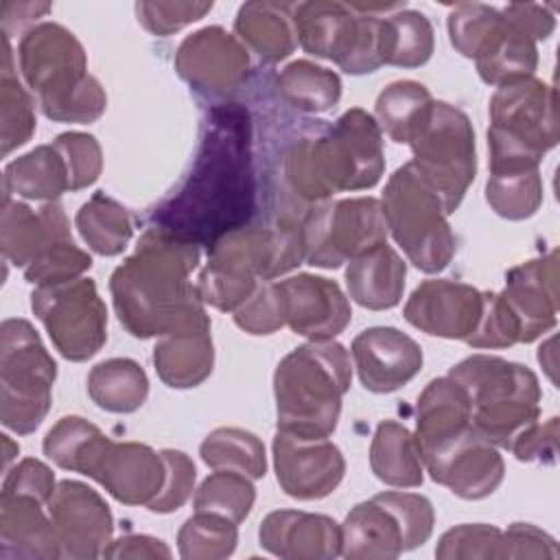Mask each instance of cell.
<instances>
[{
	"mask_svg": "<svg viewBox=\"0 0 560 560\" xmlns=\"http://www.w3.org/2000/svg\"><path fill=\"white\" fill-rule=\"evenodd\" d=\"M249 125L241 107H221L210 114L199 155L182 190L166 201L164 225L158 228L190 243L210 245L225 232L243 228L252 212Z\"/></svg>",
	"mask_w": 560,
	"mask_h": 560,
	"instance_id": "1",
	"label": "cell"
},
{
	"mask_svg": "<svg viewBox=\"0 0 560 560\" xmlns=\"http://www.w3.org/2000/svg\"><path fill=\"white\" fill-rule=\"evenodd\" d=\"M197 265L199 245L158 228L147 230L109 278L114 308L127 332L149 339L206 319V302L190 280Z\"/></svg>",
	"mask_w": 560,
	"mask_h": 560,
	"instance_id": "2",
	"label": "cell"
},
{
	"mask_svg": "<svg viewBox=\"0 0 560 560\" xmlns=\"http://www.w3.org/2000/svg\"><path fill=\"white\" fill-rule=\"evenodd\" d=\"M383 171V131L361 107L343 112L322 133L298 138L284 155V179L306 203L328 201L343 190L372 188Z\"/></svg>",
	"mask_w": 560,
	"mask_h": 560,
	"instance_id": "3",
	"label": "cell"
},
{
	"mask_svg": "<svg viewBox=\"0 0 560 560\" xmlns=\"http://www.w3.org/2000/svg\"><path fill=\"white\" fill-rule=\"evenodd\" d=\"M18 63L46 118L88 125L103 116L107 94L88 72L83 44L66 26L42 22L26 28L18 44Z\"/></svg>",
	"mask_w": 560,
	"mask_h": 560,
	"instance_id": "4",
	"label": "cell"
},
{
	"mask_svg": "<svg viewBox=\"0 0 560 560\" xmlns=\"http://www.w3.org/2000/svg\"><path fill=\"white\" fill-rule=\"evenodd\" d=\"M300 262V221H284L278 228L243 225L210 245L197 289L206 304L234 313L262 280H273Z\"/></svg>",
	"mask_w": 560,
	"mask_h": 560,
	"instance_id": "5",
	"label": "cell"
},
{
	"mask_svg": "<svg viewBox=\"0 0 560 560\" xmlns=\"http://www.w3.org/2000/svg\"><path fill=\"white\" fill-rule=\"evenodd\" d=\"M350 381V354L339 341H308L295 348L273 372L278 429L328 438L337 429Z\"/></svg>",
	"mask_w": 560,
	"mask_h": 560,
	"instance_id": "6",
	"label": "cell"
},
{
	"mask_svg": "<svg viewBox=\"0 0 560 560\" xmlns=\"http://www.w3.org/2000/svg\"><path fill=\"white\" fill-rule=\"evenodd\" d=\"M470 400L475 431L497 448L510 442L540 418L538 376L523 363L492 354H472L448 372Z\"/></svg>",
	"mask_w": 560,
	"mask_h": 560,
	"instance_id": "7",
	"label": "cell"
},
{
	"mask_svg": "<svg viewBox=\"0 0 560 560\" xmlns=\"http://www.w3.org/2000/svg\"><path fill=\"white\" fill-rule=\"evenodd\" d=\"M558 144L556 90L536 79L497 88L490 98V173L538 168Z\"/></svg>",
	"mask_w": 560,
	"mask_h": 560,
	"instance_id": "8",
	"label": "cell"
},
{
	"mask_svg": "<svg viewBox=\"0 0 560 560\" xmlns=\"http://www.w3.org/2000/svg\"><path fill=\"white\" fill-rule=\"evenodd\" d=\"M381 208L387 232L416 269L438 273L448 267L457 247L448 214L438 192L411 162L389 175Z\"/></svg>",
	"mask_w": 560,
	"mask_h": 560,
	"instance_id": "9",
	"label": "cell"
},
{
	"mask_svg": "<svg viewBox=\"0 0 560 560\" xmlns=\"http://www.w3.org/2000/svg\"><path fill=\"white\" fill-rule=\"evenodd\" d=\"M57 363L28 319L11 317L0 326V420L18 433H33L52 400Z\"/></svg>",
	"mask_w": 560,
	"mask_h": 560,
	"instance_id": "10",
	"label": "cell"
},
{
	"mask_svg": "<svg viewBox=\"0 0 560 560\" xmlns=\"http://www.w3.org/2000/svg\"><path fill=\"white\" fill-rule=\"evenodd\" d=\"M407 144L413 153L411 164L438 192L446 214H453L477 175L470 118L459 107L433 98L416 122Z\"/></svg>",
	"mask_w": 560,
	"mask_h": 560,
	"instance_id": "11",
	"label": "cell"
},
{
	"mask_svg": "<svg viewBox=\"0 0 560 560\" xmlns=\"http://www.w3.org/2000/svg\"><path fill=\"white\" fill-rule=\"evenodd\" d=\"M298 44L315 57L330 59L348 74H370L383 66L381 15L359 4L313 0L293 4Z\"/></svg>",
	"mask_w": 560,
	"mask_h": 560,
	"instance_id": "12",
	"label": "cell"
},
{
	"mask_svg": "<svg viewBox=\"0 0 560 560\" xmlns=\"http://www.w3.org/2000/svg\"><path fill=\"white\" fill-rule=\"evenodd\" d=\"M300 238L306 265L337 269L387 243L381 199L350 197L315 203L300 219Z\"/></svg>",
	"mask_w": 560,
	"mask_h": 560,
	"instance_id": "13",
	"label": "cell"
},
{
	"mask_svg": "<svg viewBox=\"0 0 560 560\" xmlns=\"http://www.w3.org/2000/svg\"><path fill=\"white\" fill-rule=\"evenodd\" d=\"M31 308L68 361H88L107 341V308L90 278L35 287Z\"/></svg>",
	"mask_w": 560,
	"mask_h": 560,
	"instance_id": "14",
	"label": "cell"
},
{
	"mask_svg": "<svg viewBox=\"0 0 560 560\" xmlns=\"http://www.w3.org/2000/svg\"><path fill=\"white\" fill-rule=\"evenodd\" d=\"M431 479L466 501L490 497L503 481L505 464L494 444L466 427L420 448Z\"/></svg>",
	"mask_w": 560,
	"mask_h": 560,
	"instance_id": "15",
	"label": "cell"
},
{
	"mask_svg": "<svg viewBox=\"0 0 560 560\" xmlns=\"http://www.w3.org/2000/svg\"><path fill=\"white\" fill-rule=\"evenodd\" d=\"M175 70L195 92L225 98L247 81L249 52L223 26H203L177 46Z\"/></svg>",
	"mask_w": 560,
	"mask_h": 560,
	"instance_id": "16",
	"label": "cell"
},
{
	"mask_svg": "<svg viewBox=\"0 0 560 560\" xmlns=\"http://www.w3.org/2000/svg\"><path fill=\"white\" fill-rule=\"evenodd\" d=\"M271 448L276 479L293 499H324L337 490L346 475V459L328 438H306L278 429Z\"/></svg>",
	"mask_w": 560,
	"mask_h": 560,
	"instance_id": "17",
	"label": "cell"
},
{
	"mask_svg": "<svg viewBox=\"0 0 560 560\" xmlns=\"http://www.w3.org/2000/svg\"><path fill=\"white\" fill-rule=\"evenodd\" d=\"M46 508L61 545V558L92 560L103 556L112 540L114 516L94 488L63 479L57 483Z\"/></svg>",
	"mask_w": 560,
	"mask_h": 560,
	"instance_id": "18",
	"label": "cell"
},
{
	"mask_svg": "<svg viewBox=\"0 0 560 560\" xmlns=\"http://www.w3.org/2000/svg\"><path fill=\"white\" fill-rule=\"evenodd\" d=\"M282 324L311 341L335 339L350 324L352 311L335 280L298 273L273 282Z\"/></svg>",
	"mask_w": 560,
	"mask_h": 560,
	"instance_id": "19",
	"label": "cell"
},
{
	"mask_svg": "<svg viewBox=\"0 0 560 560\" xmlns=\"http://www.w3.org/2000/svg\"><path fill=\"white\" fill-rule=\"evenodd\" d=\"M483 291L455 280H424L405 304V319L427 335L466 341L479 324Z\"/></svg>",
	"mask_w": 560,
	"mask_h": 560,
	"instance_id": "20",
	"label": "cell"
},
{
	"mask_svg": "<svg viewBox=\"0 0 560 560\" xmlns=\"http://www.w3.org/2000/svg\"><path fill=\"white\" fill-rule=\"evenodd\" d=\"M164 472L162 451L158 453L140 442L107 440L88 477L125 505H149L164 483Z\"/></svg>",
	"mask_w": 560,
	"mask_h": 560,
	"instance_id": "21",
	"label": "cell"
},
{
	"mask_svg": "<svg viewBox=\"0 0 560 560\" xmlns=\"http://www.w3.org/2000/svg\"><path fill=\"white\" fill-rule=\"evenodd\" d=\"M521 328V343H532L558 322V249L512 267L499 291Z\"/></svg>",
	"mask_w": 560,
	"mask_h": 560,
	"instance_id": "22",
	"label": "cell"
},
{
	"mask_svg": "<svg viewBox=\"0 0 560 560\" xmlns=\"http://www.w3.org/2000/svg\"><path fill=\"white\" fill-rule=\"evenodd\" d=\"M352 359L368 392L389 394L420 372L422 348L398 328L374 326L354 337Z\"/></svg>",
	"mask_w": 560,
	"mask_h": 560,
	"instance_id": "23",
	"label": "cell"
},
{
	"mask_svg": "<svg viewBox=\"0 0 560 560\" xmlns=\"http://www.w3.org/2000/svg\"><path fill=\"white\" fill-rule=\"evenodd\" d=\"M262 549L284 560H328L341 553V525L326 514L276 510L258 529Z\"/></svg>",
	"mask_w": 560,
	"mask_h": 560,
	"instance_id": "24",
	"label": "cell"
},
{
	"mask_svg": "<svg viewBox=\"0 0 560 560\" xmlns=\"http://www.w3.org/2000/svg\"><path fill=\"white\" fill-rule=\"evenodd\" d=\"M72 241L66 210L59 201L31 208L2 195L0 245L2 256L15 267H26L55 243Z\"/></svg>",
	"mask_w": 560,
	"mask_h": 560,
	"instance_id": "25",
	"label": "cell"
},
{
	"mask_svg": "<svg viewBox=\"0 0 560 560\" xmlns=\"http://www.w3.org/2000/svg\"><path fill=\"white\" fill-rule=\"evenodd\" d=\"M42 505L26 494H0V560L61 558L55 525Z\"/></svg>",
	"mask_w": 560,
	"mask_h": 560,
	"instance_id": "26",
	"label": "cell"
},
{
	"mask_svg": "<svg viewBox=\"0 0 560 560\" xmlns=\"http://www.w3.org/2000/svg\"><path fill=\"white\" fill-rule=\"evenodd\" d=\"M402 551H407L402 525L381 494L357 503L343 518L339 556L348 560H389Z\"/></svg>",
	"mask_w": 560,
	"mask_h": 560,
	"instance_id": "27",
	"label": "cell"
},
{
	"mask_svg": "<svg viewBox=\"0 0 560 560\" xmlns=\"http://www.w3.org/2000/svg\"><path fill=\"white\" fill-rule=\"evenodd\" d=\"M153 365L162 383L173 389L201 385L212 374L214 365L210 317L158 337Z\"/></svg>",
	"mask_w": 560,
	"mask_h": 560,
	"instance_id": "28",
	"label": "cell"
},
{
	"mask_svg": "<svg viewBox=\"0 0 560 560\" xmlns=\"http://www.w3.org/2000/svg\"><path fill=\"white\" fill-rule=\"evenodd\" d=\"M407 265L387 243L352 258L346 267L350 298L370 311L394 308L405 291Z\"/></svg>",
	"mask_w": 560,
	"mask_h": 560,
	"instance_id": "29",
	"label": "cell"
},
{
	"mask_svg": "<svg viewBox=\"0 0 560 560\" xmlns=\"http://www.w3.org/2000/svg\"><path fill=\"white\" fill-rule=\"evenodd\" d=\"M234 33L241 44L249 48L260 61L278 63L287 59L298 46L293 28V4L265 0L245 2L236 13Z\"/></svg>",
	"mask_w": 560,
	"mask_h": 560,
	"instance_id": "30",
	"label": "cell"
},
{
	"mask_svg": "<svg viewBox=\"0 0 560 560\" xmlns=\"http://www.w3.org/2000/svg\"><path fill=\"white\" fill-rule=\"evenodd\" d=\"M2 190L7 197L18 195L44 203L57 201L66 190H70L68 166L55 142L39 144L9 162L4 166Z\"/></svg>",
	"mask_w": 560,
	"mask_h": 560,
	"instance_id": "31",
	"label": "cell"
},
{
	"mask_svg": "<svg viewBox=\"0 0 560 560\" xmlns=\"http://www.w3.org/2000/svg\"><path fill=\"white\" fill-rule=\"evenodd\" d=\"M370 468L387 486L418 488L424 464L416 435L396 420L378 422L370 444Z\"/></svg>",
	"mask_w": 560,
	"mask_h": 560,
	"instance_id": "32",
	"label": "cell"
},
{
	"mask_svg": "<svg viewBox=\"0 0 560 560\" xmlns=\"http://www.w3.org/2000/svg\"><path fill=\"white\" fill-rule=\"evenodd\" d=\"M470 424V400L464 387L448 374L433 378L418 396L413 435L420 448Z\"/></svg>",
	"mask_w": 560,
	"mask_h": 560,
	"instance_id": "33",
	"label": "cell"
},
{
	"mask_svg": "<svg viewBox=\"0 0 560 560\" xmlns=\"http://www.w3.org/2000/svg\"><path fill=\"white\" fill-rule=\"evenodd\" d=\"M88 394L105 411L133 413L149 396V378L138 361L114 357L90 370Z\"/></svg>",
	"mask_w": 560,
	"mask_h": 560,
	"instance_id": "34",
	"label": "cell"
},
{
	"mask_svg": "<svg viewBox=\"0 0 560 560\" xmlns=\"http://www.w3.org/2000/svg\"><path fill=\"white\" fill-rule=\"evenodd\" d=\"M435 48L429 18L413 9H396L381 15V59L387 66L420 68Z\"/></svg>",
	"mask_w": 560,
	"mask_h": 560,
	"instance_id": "35",
	"label": "cell"
},
{
	"mask_svg": "<svg viewBox=\"0 0 560 560\" xmlns=\"http://www.w3.org/2000/svg\"><path fill=\"white\" fill-rule=\"evenodd\" d=\"M74 223L85 245L101 256H118L133 236L127 208L105 192H94L79 208Z\"/></svg>",
	"mask_w": 560,
	"mask_h": 560,
	"instance_id": "36",
	"label": "cell"
},
{
	"mask_svg": "<svg viewBox=\"0 0 560 560\" xmlns=\"http://www.w3.org/2000/svg\"><path fill=\"white\" fill-rule=\"evenodd\" d=\"M280 96L295 109L322 114L332 109L341 98V79L335 70L308 59L291 61L276 79Z\"/></svg>",
	"mask_w": 560,
	"mask_h": 560,
	"instance_id": "37",
	"label": "cell"
},
{
	"mask_svg": "<svg viewBox=\"0 0 560 560\" xmlns=\"http://www.w3.org/2000/svg\"><path fill=\"white\" fill-rule=\"evenodd\" d=\"M199 455L212 470H234L249 479L267 472V455L262 440L238 427H219L206 435Z\"/></svg>",
	"mask_w": 560,
	"mask_h": 560,
	"instance_id": "38",
	"label": "cell"
},
{
	"mask_svg": "<svg viewBox=\"0 0 560 560\" xmlns=\"http://www.w3.org/2000/svg\"><path fill=\"white\" fill-rule=\"evenodd\" d=\"M0 142L2 155L26 144L35 133V103L13 68L11 39L2 37V70H0Z\"/></svg>",
	"mask_w": 560,
	"mask_h": 560,
	"instance_id": "39",
	"label": "cell"
},
{
	"mask_svg": "<svg viewBox=\"0 0 560 560\" xmlns=\"http://www.w3.org/2000/svg\"><path fill=\"white\" fill-rule=\"evenodd\" d=\"M109 438L81 416H66L44 438V455L63 470L88 475L92 462Z\"/></svg>",
	"mask_w": 560,
	"mask_h": 560,
	"instance_id": "40",
	"label": "cell"
},
{
	"mask_svg": "<svg viewBox=\"0 0 560 560\" xmlns=\"http://www.w3.org/2000/svg\"><path fill=\"white\" fill-rule=\"evenodd\" d=\"M431 101L433 96L422 83L411 79L394 81L376 96V122L394 142L407 144Z\"/></svg>",
	"mask_w": 560,
	"mask_h": 560,
	"instance_id": "41",
	"label": "cell"
},
{
	"mask_svg": "<svg viewBox=\"0 0 560 560\" xmlns=\"http://www.w3.org/2000/svg\"><path fill=\"white\" fill-rule=\"evenodd\" d=\"M486 201L503 219L523 221L536 214L542 203V177L538 168L490 173Z\"/></svg>",
	"mask_w": 560,
	"mask_h": 560,
	"instance_id": "42",
	"label": "cell"
},
{
	"mask_svg": "<svg viewBox=\"0 0 560 560\" xmlns=\"http://www.w3.org/2000/svg\"><path fill=\"white\" fill-rule=\"evenodd\" d=\"M238 523L212 514L195 512L177 532V549L184 560H219L234 553Z\"/></svg>",
	"mask_w": 560,
	"mask_h": 560,
	"instance_id": "43",
	"label": "cell"
},
{
	"mask_svg": "<svg viewBox=\"0 0 560 560\" xmlns=\"http://www.w3.org/2000/svg\"><path fill=\"white\" fill-rule=\"evenodd\" d=\"M256 501L252 479L234 470H217L201 481L195 492V512L221 514L234 523H243Z\"/></svg>",
	"mask_w": 560,
	"mask_h": 560,
	"instance_id": "44",
	"label": "cell"
},
{
	"mask_svg": "<svg viewBox=\"0 0 560 560\" xmlns=\"http://www.w3.org/2000/svg\"><path fill=\"white\" fill-rule=\"evenodd\" d=\"M501 20L503 13L497 7L483 2H459L448 13V39L459 55L475 59L501 24Z\"/></svg>",
	"mask_w": 560,
	"mask_h": 560,
	"instance_id": "45",
	"label": "cell"
},
{
	"mask_svg": "<svg viewBox=\"0 0 560 560\" xmlns=\"http://www.w3.org/2000/svg\"><path fill=\"white\" fill-rule=\"evenodd\" d=\"M92 267L88 252L74 245V241H61L42 252L33 262L24 267L26 282L35 287L57 284L81 278Z\"/></svg>",
	"mask_w": 560,
	"mask_h": 560,
	"instance_id": "46",
	"label": "cell"
},
{
	"mask_svg": "<svg viewBox=\"0 0 560 560\" xmlns=\"http://www.w3.org/2000/svg\"><path fill=\"white\" fill-rule=\"evenodd\" d=\"M472 348H510L521 343V328L508 302L497 291H483V311L477 328L466 339Z\"/></svg>",
	"mask_w": 560,
	"mask_h": 560,
	"instance_id": "47",
	"label": "cell"
},
{
	"mask_svg": "<svg viewBox=\"0 0 560 560\" xmlns=\"http://www.w3.org/2000/svg\"><path fill=\"white\" fill-rule=\"evenodd\" d=\"M52 142L66 160L72 192L88 188L98 179L103 171V151L92 133L68 131L59 133Z\"/></svg>",
	"mask_w": 560,
	"mask_h": 560,
	"instance_id": "48",
	"label": "cell"
},
{
	"mask_svg": "<svg viewBox=\"0 0 560 560\" xmlns=\"http://www.w3.org/2000/svg\"><path fill=\"white\" fill-rule=\"evenodd\" d=\"M501 529L486 523H464L442 534L435 547V556L440 560H497V545H499Z\"/></svg>",
	"mask_w": 560,
	"mask_h": 560,
	"instance_id": "49",
	"label": "cell"
},
{
	"mask_svg": "<svg viewBox=\"0 0 560 560\" xmlns=\"http://www.w3.org/2000/svg\"><path fill=\"white\" fill-rule=\"evenodd\" d=\"M162 457H164V466H166L164 483H162L158 497L147 508L158 514H168V512L179 510L190 499V494L195 490L197 470H195L192 459L184 451L164 448Z\"/></svg>",
	"mask_w": 560,
	"mask_h": 560,
	"instance_id": "50",
	"label": "cell"
},
{
	"mask_svg": "<svg viewBox=\"0 0 560 560\" xmlns=\"http://www.w3.org/2000/svg\"><path fill=\"white\" fill-rule=\"evenodd\" d=\"M212 2H136L138 22L158 37L173 35L212 11Z\"/></svg>",
	"mask_w": 560,
	"mask_h": 560,
	"instance_id": "51",
	"label": "cell"
},
{
	"mask_svg": "<svg viewBox=\"0 0 560 560\" xmlns=\"http://www.w3.org/2000/svg\"><path fill=\"white\" fill-rule=\"evenodd\" d=\"M381 497L389 503L402 525L407 551L424 545L431 538L435 514L427 497L416 492H381Z\"/></svg>",
	"mask_w": 560,
	"mask_h": 560,
	"instance_id": "52",
	"label": "cell"
},
{
	"mask_svg": "<svg viewBox=\"0 0 560 560\" xmlns=\"http://www.w3.org/2000/svg\"><path fill=\"white\" fill-rule=\"evenodd\" d=\"M234 324L249 335H271L284 326L273 280H262L256 291L234 311Z\"/></svg>",
	"mask_w": 560,
	"mask_h": 560,
	"instance_id": "53",
	"label": "cell"
},
{
	"mask_svg": "<svg viewBox=\"0 0 560 560\" xmlns=\"http://www.w3.org/2000/svg\"><path fill=\"white\" fill-rule=\"evenodd\" d=\"M497 558H560L556 540L529 523H512L501 529Z\"/></svg>",
	"mask_w": 560,
	"mask_h": 560,
	"instance_id": "54",
	"label": "cell"
},
{
	"mask_svg": "<svg viewBox=\"0 0 560 560\" xmlns=\"http://www.w3.org/2000/svg\"><path fill=\"white\" fill-rule=\"evenodd\" d=\"M518 462H542L553 464L558 457V418L536 420L525 427L508 446Z\"/></svg>",
	"mask_w": 560,
	"mask_h": 560,
	"instance_id": "55",
	"label": "cell"
},
{
	"mask_svg": "<svg viewBox=\"0 0 560 560\" xmlns=\"http://www.w3.org/2000/svg\"><path fill=\"white\" fill-rule=\"evenodd\" d=\"M55 488H57V481L52 470L35 457H24L20 464L7 470V477L2 481V492L26 494L42 503L50 501Z\"/></svg>",
	"mask_w": 560,
	"mask_h": 560,
	"instance_id": "56",
	"label": "cell"
},
{
	"mask_svg": "<svg viewBox=\"0 0 560 560\" xmlns=\"http://www.w3.org/2000/svg\"><path fill=\"white\" fill-rule=\"evenodd\" d=\"M549 4L536 2H512L503 11V15L514 22L521 31H525L532 39H547L556 28V15Z\"/></svg>",
	"mask_w": 560,
	"mask_h": 560,
	"instance_id": "57",
	"label": "cell"
},
{
	"mask_svg": "<svg viewBox=\"0 0 560 560\" xmlns=\"http://www.w3.org/2000/svg\"><path fill=\"white\" fill-rule=\"evenodd\" d=\"M105 558H171L173 551L160 538L147 534H127L109 540L103 549Z\"/></svg>",
	"mask_w": 560,
	"mask_h": 560,
	"instance_id": "58",
	"label": "cell"
},
{
	"mask_svg": "<svg viewBox=\"0 0 560 560\" xmlns=\"http://www.w3.org/2000/svg\"><path fill=\"white\" fill-rule=\"evenodd\" d=\"M50 11L48 2H2L0 4V28L2 37L11 39V35L24 28L28 22L46 15Z\"/></svg>",
	"mask_w": 560,
	"mask_h": 560,
	"instance_id": "59",
	"label": "cell"
},
{
	"mask_svg": "<svg viewBox=\"0 0 560 560\" xmlns=\"http://www.w3.org/2000/svg\"><path fill=\"white\" fill-rule=\"evenodd\" d=\"M2 442H4V448H7V451H4V468H7L9 462H11V457H13V453H20V446L13 444L9 435H2Z\"/></svg>",
	"mask_w": 560,
	"mask_h": 560,
	"instance_id": "60",
	"label": "cell"
}]
</instances>
